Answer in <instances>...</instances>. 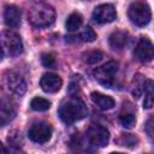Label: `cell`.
Instances as JSON below:
<instances>
[{"label": "cell", "mask_w": 154, "mask_h": 154, "mask_svg": "<svg viewBox=\"0 0 154 154\" xmlns=\"http://www.w3.org/2000/svg\"><path fill=\"white\" fill-rule=\"evenodd\" d=\"M128 40H129L128 32L122 31V30H117V31L112 32L111 36H109V38H108L109 46H111L114 51H122V49L126 46Z\"/></svg>", "instance_id": "cell-14"}, {"label": "cell", "mask_w": 154, "mask_h": 154, "mask_svg": "<svg viewBox=\"0 0 154 154\" xmlns=\"http://www.w3.org/2000/svg\"><path fill=\"white\" fill-rule=\"evenodd\" d=\"M28 20L35 28L49 26L55 20V11L45 1H35L28 10Z\"/></svg>", "instance_id": "cell-2"}, {"label": "cell", "mask_w": 154, "mask_h": 154, "mask_svg": "<svg viewBox=\"0 0 154 154\" xmlns=\"http://www.w3.org/2000/svg\"><path fill=\"white\" fill-rule=\"evenodd\" d=\"M142 90L146 93V97H144V101H143V107L148 109L154 103V81L146 79L143 82Z\"/></svg>", "instance_id": "cell-16"}, {"label": "cell", "mask_w": 154, "mask_h": 154, "mask_svg": "<svg viewBox=\"0 0 154 154\" xmlns=\"http://www.w3.org/2000/svg\"><path fill=\"white\" fill-rule=\"evenodd\" d=\"M120 146H125V147H134L137 143V137L132 134H123L119 140H118Z\"/></svg>", "instance_id": "cell-21"}, {"label": "cell", "mask_w": 154, "mask_h": 154, "mask_svg": "<svg viewBox=\"0 0 154 154\" xmlns=\"http://www.w3.org/2000/svg\"><path fill=\"white\" fill-rule=\"evenodd\" d=\"M87 137L90 144L95 147H106L109 141V132L100 124H90L87 129Z\"/></svg>", "instance_id": "cell-5"}, {"label": "cell", "mask_w": 154, "mask_h": 154, "mask_svg": "<svg viewBox=\"0 0 154 154\" xmlns=\"http://www.w3.org/2000/svg\"><path fill=\"white\" fill-rule=\"evenodd\" d=\"M41 63L46 67H52L55 64V58L52 53H43L41 55Z\"/></svg>", "instance_id": "cell-23"}, {"label": "cell", "mask_w": 154, "mask_h": 154, "mask_svg": "<svg viewBox=\"0 0 154 154\" xmlns=\"http://www.w3.org/2000/svg\"><path fill=\"white\" fill-rule=\"evenodd\" d=\"M30 106L34 111H38V112H42V111H47L51 107V101L43 99V97H34L30 102Z\"/></svg>", "instance_id": "cell-18"}, {"label": "cell", "mask_w": 154, "mask_h": 154, "mask_svg": "<svg viewBox=\"0 0 154 154\" xmlns=\"http://www.w3.org/2000/svg\"><path fill=\"white\" fill-rule=\"evenodd\" d=\"M5 82L10 91H12L16 95H23L26 90V83L25 81L16 72H7L5 76Z\"/></svg>", "instance_id": "cell-10"}, {"label": "cell", "mask_w": 154, "mask_h": 154, "mask_svg": "<svg viewBox=\"0 0 154 154\" xmlns=\"http://www.w3.org/2000/svg\"><path fill=\"white\" fill-rule=\"evenodd\" d=\"M119 120L124 128L131 129V128H134V125L136 123V117L134 113H123L119 116Z\"/></svg>", "instance_id": "cell-20"}, {"label": "cell", "mask_w": 154, "mask_h": 154, "mask_svg": "<svg viewBox=\"0 0 154 154\" xmlns=\"http://www.w3.org/2000/svg\"><path fill=\"white\" fill-rule=\"evenodd\" d=\"M81 38L85 42H93L96 40V32L90 26H85L84 30L81 32Z\"/></svg>", "instance_id": "cell-22"}, {"label": "cell", "mask_w": 154, "mask_h": 154, "mask_svg": "<svg viewBox=\"0 0 154 154\" xmlns=\"http://www.w3.org/2000/svg\"><path fill=\"white\" fill-rule=\"evenodd\" d=\"M93 102L99 106L101 109H112L116 105L113 97L108 96V95H105L102 93H99V91H93L91 95H90Z\"/></svg>", "instance_id": "cell-15"}, {"label": "cell", "mask_w": 154, "mask_h": 154, "mask_svg": "<svg viewBox=\"0 0 154 154\" xmlns=\"http://www.w3.org/2000/svg\"><path fill=\"white\" fill-rule=\"evenodd\" d=\"M16 116V107L13 102L10 99L4 97L1 100V106H0V122L1 125L4 126L8 122H11Z\"/></svg>", "instance_id": "cell-12"}, {"label": "cell", "mask_w": 154, "mask_h": 154, "mask_svg": "<svg viewBox=\"0 0 154 154\" xmlns=\"http://www.w3.org/2000/svg\"><path fill=\"white\" fill-rule=\"evenodd\" d=\"M117 12L112 4H102L94 8L93 11V19L99 24L111 23L116 19Z\"/></svg>", "instance_id": "cell-9"}, {"label": "cell", "mask_w": 154, "mask_h": 154, "mask_svg": "<svg viewBox=\"0 0 154 154\" xmlns=\"http://www.w3.org/2000/svg\"><path fill=\"white\" fill-rule=\"evenodd\" d=\"M5 24L10 28H17L20 24V11L14 5H7L4 11Z\"/></svg>", "instance_id": "cell-13"}, {"label": "cell", "mask_w": 154, "mask_h": 154, "mask_svg": "<svg viewBox=\"0 0 154 154\" xmlns=\"http://www.w3.org/2000/svg\"><path fill=\"white\" fill-rule=\"evenodd\" d=\"M135 58L141 63H148L154 59V45L147 37H141L134 49Z\"/></svg>", "instance_id": "cell-8"}, {"label": "cell", "mask_w": 154, "mask_h": 154, "mask_svg": "<svg viewBox=\"0 0 154 154\" xmlns=\"http://www.w3.org/2000/svg\"><path fill=\"white\" fill-rule=\"evenodd\" d=\"M102 58H103V53L100 51H90V52H87L83 54L84 63H87L89 65H94V64L99 63Z\"/></svg>", "instance_id": "cell-19"}, {"label": "cell", "mask_w": 154, "mask_h": 154, "mask_svg": "<svg viewBox=\"0 0 154 154\" xmlns=\"http://www.w3.org/2000/svg\"><path fill=\"white\" fill-rule=\"evenodd\" d=\"M144 129H146L147 135H148L150 138L154 140V116H152L150 118H148V120L146 122Z\"/></svg>", "instance_id": "cell-24"}, {"label": "cell", "mask_w": 154, "mask_h": 154, "mask_svg": "<svg viewBox=\"0 0 154 154\" xmlns=\"http://www.w3.org/2000/svg\"><path fill=\"white\" fill-rule=\"evenodd\" d=\"M87 113H88V108L83 102V100L79 99L78 96H70L65 99L60 103L58 111L60 119L67 125L83 119L87 116Z\"/></svg>", "instance_id": "cell-1"}, {"label": "cell", "mask_w": 154, "mask_h": 154, "mask_svg": "<svg viewBox=\"0 0 154 154\" xmlns=\"http://www.w3.org/2000/svg\"><path fill=\"white\" fill-rule=\"evenodd\" d=\"M2 47L4 51H7L10 55H19L23 52V42L20 36L12 30H5L2 32Z\"/></svg>", "instance_id": "cell-7"}, {"label": "cell", "mask_w": 154, "mask_h": 154, "mask_svg": "<svg viewBox=\"0 0 154 154\" xmlns=\"http://www.w3.org/2000/svg\"><path fill=\"white\" fill-rule=\"evenodd\" d=\"M117 71H118V63L112 60L97 67L94 71V76L100 84H102L103 87L111 88L114 83V75Z\"/></svg>", "instance_id": "cell-4"}, {"label": "cell", "mask_w": 154, "mask_h": 154, "mask_svg": "<svg viewBox=\"0 0 154 154\" xmlns=\"http://www.w3.org/2000/svg\"><path fill=\"white\" fill-rule=\"evenodd\" d=\"M40 85H41L42 90L46 93H57L60 90V88L63 85V81L57 73L47 72L41 77Z\"/></svg>", "instance_id": "cell-11"}, {"label": "cell", "mask_w": 154, "mask_h": 154, "mask_svg": "<svg viewBox=\"0 0 154 154\" xmlns=\"http://www.w3.org/2000/svg\"><path fill=\"white\" fill-rule=\"evenodd\" d=\"M128 16L130 20L137 26H144L149 23L152 12L148 4L143 0H136L130 4L128 10Z\"/></svg>", "instance_id": "cell-3"}, {"label": "cell", "mask_w": 154, "mask_h": 154, "mask_svg": "<svg viewBox=\"0 0 154 154\" xmlns=\"http://www.w3.org/2000/svg\"><path fill=\"white\" fill-rule=\"evenodd\" d=\"M52 132H53V129L51 124L45 122H38L30 126L28 131V136L35 143H46L51 140Z\"/></svg>", "instance_id": "cell-6"}, {"label": "cell", "mask_w": 154, "mask_h": 154, "mask_svg": "<svg viewBox=\"0 0 154 154\" xmlns=\"http://www.w3.org/2000/svg\"><path fill=\"white\" fill-rule=\"evenodd\" d=\"M82 23H83V17H82V14L78 13V12H73V13H71V14L67 17V19H66V22H65V26H66V29H67L69 31H76L77 29L81 28Z\"/></svg>", "instance_id": "cell-17"}]
</instances>
